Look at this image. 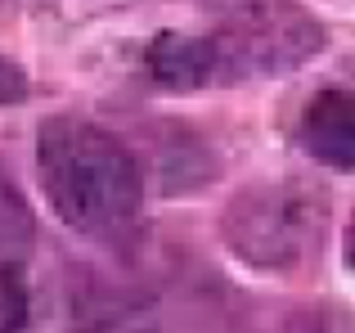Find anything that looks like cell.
Wrapping results in <instances>:
<instances>
[{"mask_svg":"<svg viewBox=\"0 0 355 333\" xmlns=\"http://www.w3.org/2000/svg\"><path fill=\"white\" fill-rule=\"evenodd\" d=\"M41 185L63 225L81 234H117L144 198L139 162L113 131L81 117H54L36 140Z\"/></svg>","mask_w":355,"mask_h":333,"instance_id":"6da1fadb","label":"cell"},{"mask_svg":"<svg viewBox=\"0 0 355 333\" xmlns=\"http://www.w3.org/2000/svg\"><path fill=\"white\" fill-rule=\"evenodd\" d=\"M234 81L293 72L329 45L324 23L297 0H202Z\"/></svg>","mask_w":355,"mask_h":333,"instance_id":"7a4b0ae2","label":"cell"},{"mask_svg":"<svg viewBox=\"0 0 355 333\" xmlns=\"http://www.w3.org/2000/svg\"><path fill=\"white\" fill-rule=\"evenodd\" d=\"M324 198L311 185H252L230 198L220 234L230 253L252 271H293L306 253L315 248L324 230Z\"/></svg>","mask_w":355,"mask_h":333,"instance_id":"3957f363","label":"cell"},{"mask_svg":"<svg viewBox=\"0 0 355 333\" xmlns=\"http://www.w3.org/2000/svg\"><path fill=\"white\" fill-rule=\"evenodd\" d=\"M148 77L166 90H198V86H230L234 72L216 36H180L162 32L148 45Z\"/></svg>","mask_w":355,"mask_h":333,"instance_id":"277c9868","label":"cell"},{"mask_svg":"<svg viewBox=\"0 0 355 333\" xmlns=\"http://www.w3.org/2000/svg\"><path fill=\"white\" fill-rule=\"evenodd\" d=\"M297 140L315 162L333 166V171H355V95L320 90L297 122Z\"/></svg>","mask_w":355,"mask_h":333,"instance_id":"5b68a950","label":"cell"},{"mask_svg":"<svg viewBox=\"0 0 355 333\" xmlns=\"http://www.w3.org/2000/svg\"><path fill=\"white\" fill-rule=\"evenodd\" d=\"M36 239V221L27 212V198L14 189L5 171H0V266L5 262H23V253Z\"/></svg>","mask_w":355,"mask_h":333,"instance_id":"8992f818","label":"cell"},{"mask_svg":"<svg viewBox=\"0 0 355 333\" xmlns=\"http://www.w3.org/2000/svg\"><path fill=\"white\" fill-rule=\"evenodd\" d=\"M27 316H32V298H27L23 262L0 266V333H23Z\"/></svg>","mask_w":355,"mask_h":333,"instance_id":"52a82bcc","label":"cell"},{"mask_svg":"<svg viewBox=\"0 0 355 333\" xmlns=\"http://www.w3.org/2000/svg\"><path fill=\"white\" fill-rule=\"evenodd\" d=\"M23 99H27V72L18 68L14 59L0 54V108L5 104H23Z\"/></svg>","mask_w":355,"mask_h":333,"instance_id":"ba28073f","label":"cell"},{"mask_svg":"<svg viewBox=\"0 0 355 333\" xmlns=\"http://www.w3.org/2000/svg\"><path fill=\"white\" fill-rule=\"evenodd\" d=\"M342 257H347V266L355 271V216H351V225H347V239H342Z\"/></svg>","mask_w":355,"mask_h":333,"instance_id":"9c48e42d","label":"cell"}]
</instances>
